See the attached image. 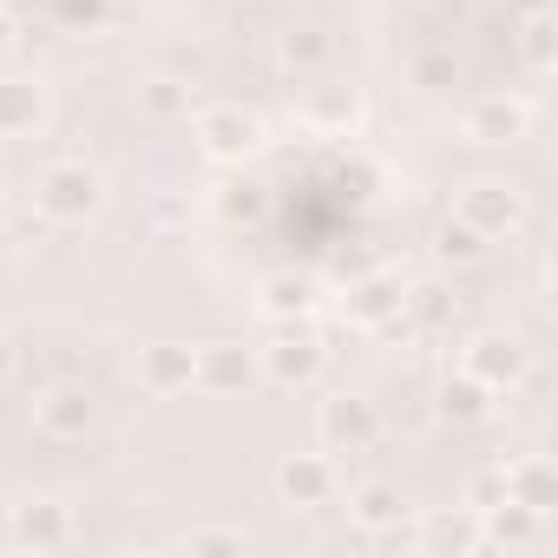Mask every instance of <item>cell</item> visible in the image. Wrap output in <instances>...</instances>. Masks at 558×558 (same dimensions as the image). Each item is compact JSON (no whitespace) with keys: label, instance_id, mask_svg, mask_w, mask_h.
<instances>
[{"label":"cell","instance_id":"obj_19","mask_svg":"<svg viewBox=\"0 0 558 558\" xmlns=\"http://www.w3.org/2000/svg\"><path fill=\"white\" fill-rule=\"evenodd\" d=\"M184 545H191V551H243L250 532H191Z\"/></svg>","mask_w":558,"mask_h":558},{"label":"cell","instance_id":"obj_21","mask_svg":"<svg viewBox=\"0 0 558 558\" xmlns=\"http://www.w3.org/2000/svg\"><path fill=\"white\" fill-rule=\"evenodd\" d=\"M283 60H290V66H296V60H303V66H316V60H323V40H290V47H283Z\"/></svg>","mask_w":558,"mask_h":558},{"label":"cell","instance_id":"obj_2","mask_svg":"<svg viewBox=\"0 0 558 558\" xmlns=\"http://www.w3.org/2000/svg\"><path fill=\"white\" fill-rule=\"evenodd\" d=\"M191 132H197L204 158H217V165H243V158L263 145V125H256L243 106H204V112L191 119Z\"/></svg>","mask_w":558,"mask_h":558},{"label":"cell","instance_id":"obj_13","mask_svg":"<svg viewBox=\"0 0 558 558\" xmlns=\"http://www.w3.org/2000/svg\"><path fill=\"white\" fill-rule=\"evenodd\" d=\"M250 375H256V362H250L243 349H230V342H217V349H197V388H217V395H230V388H250Z\"/></svg>","mask_w":558,"mask_h":558},{"label":"cell","instance_id":"obj_5","mask_svg":"<svg viewBox=\"0 0 558 558\" xmlns=\"http://www.w3.org/2000/svg\"><path fill=\"white\" fill-rule=\"evenodd\" d=\"M519 217H525V197L512 184H473L460 197V223L480 236H506V230H519Z\"/></svg>","mask_w":558,"mask_h":558},{"label":"cell","instance_id":"obj_3","mask_svg":"<svg viewBox=\"0 0 558 558\" xmlns=\"http://www.w3.org/2000/svg\"><path fill=\"white\" fill-rule=\"evenodd\" d=\"M34 421H40V434H53V440H86L93 421H99V395H93L86 381H60V388H47V395L34 401Z\"/></svg>","mask_w":558,"mask_h":558},{"label":"cell","instance_id":"obj_8","mask_svg":"<svg viewBox=\"0 0 558 558\" xmlns=\"http://www.w3.org/2000/svg\"><path fill=\"white\" fill-rule=\"evenodd\" d=\"M8 538H14V545H34V551H60V545L73 538V512H66L60 499H27V506H14V519H8Z\"/></svg>","mask_w":558,"mask_h":558},{"label":"cell","instance_id":"obj_20","mask_svg":"<svg viewBox=\"0 0 558 558\" xmlns=\"http://www.w3.org/2000/svg\"><path fill=\"white\" fill-rule=\"evenodd\" d=\"M145 106H151L158 119H171V112H184V93H178L171 80H158V86H145Z\"/></svg>","mask_w":558,"mask_h":558},{"label":"cell","instance_id":"obj_7","mask_svg":"<svg viewBox=\"0 0 558 558\" xmlns=\"http://www.w3.org/2000/svg\"><path fill=\"white\" fill-rule=\"evenodd\" d=\"M276 493H283V506H329L336 460L329 453H290L283 466H276Z\"/></svg>","mask_w":558,"mask_h":558},{"label":"cell","instance_id":"obj_23","mask_svg":"<svg viewBox=\"0 0 558 558\" xmlns=\"http://www.w3.org/2000/svg\"><path fill=\"white\" fill-rule=\"evenodd\" d=\"M8 375H14V342L0 336V381H8Z\"/></svg>","mask_w":558,"mask_h":558},{"label":"cell","instance_id":"obj_11","mask_svg":"<svg viewBox=\"0 0 558 558\" xmlns=\"http://www.w3.org/2000/svg\"><path fill=\"white\" fill-rule=\"evenodd\" d=\"M138 381L151 395H184V388H197V355L178 349V342H158V349L138 355Z\"/></svg>","mask_w":558,"mask_h":558},{"label":"cell","instance_id":"obj_6","mask_svg":"<svg viewBox=\"0 0 558 558\" xmlns=\"http://www.w3.org/2000/svg\"><path fill=\"white\" fill-rule=\"evenodd\" d=\"M466 375L486 381L493 395L512 388V381L525 375V342H519V336H499V329H493V336H473V342H466Z\"/></svg>","mask_w":558,"mask_h":558},{"label":"cell","instance_id":"obj_18","mask_svg":"<svg viewBox=\"0 0 558 558\" xmlns=\"http://www.w3.org/2000/svg\"><path fill=\"white\" fill-rule=\"evenodd\" d=\"M480 243H486V236H480V230H466L460 217H447V223H440V256H447V263H466V256H480Z\"/></svg>","mask_w":558,"mask_h":558},{"label":"cell","instance_id":"obj_4","mask_svg":"<svg viewBox=\"0 0 558 558\" xmlns=\"http://www.w3.org/2000/svg\"><path fill=\"white\" fill-rule=\"evenodd\" d=\"M316 434H323V453H362V447H375L381 414H375L362 395H336V401H323Z\"/></svg>","mask_w":558,"mask_h":558},{"label":"cell","instance_id":"obj_10","mask_svg":"<svg viewBox=\"0 0 558 558\" xmlns=\"http://www.w3.org/2000/svg\"><path fill=\"white\" fill-rule=\"evenodd\" d=\"M47 125V86L8 73L0 80V138H34Z\"/></svg>","mask_w":558,"mask_h":558},{"label":"cell","instance_id":"obj_15","mask_svg":"<svg viewBox=\"0 0 558 558\" xmlns=\"http://www.w3.org/2000/svg\"><path fill=\"white\" fill-rule=\"evenodd\" d=\"M486 401H493V388H486V381H473L466 368H460V381H447V388H440V414H453V421H480V414H486Z\"/></svg>","mask_w":558,"mask_h":558},{"label":"cell","instance_id":"obj_16","mask_svg":"<svg viewBox=\"0 0 558 558\" xmlns=\"http://www.w3.org/2000/svg\"><path fill=\"white\" fill-rule=\"evenodd\" d=\"M310 276H269V283H263V310L269 316H303L310 310Z\"/></svg>","mask_w":558,"mask_h":558},{"label":"cell","instance_id":"obj_17","mask_svg":"<svg viewBox=\"0 0 558 558\" xmlns=\"http://www.w3.org/2000/svg\"><path fill=\"white\" fill-rule=\"evenodd\" d=\"M349 310H355L362 323H388V316H401V290H395V283H362Z\"/></svg>","mask_w":558,"mask_h":558},{"label":"cell","instance_id":"obj_12","mask_svg":"<svg viewBox=\"0 0 558 558\" xmlns=\"http://www.w3.org/2000/svg\"><path fill=\"white\" fill-rule=\"evenodd\" d=\"M525 125H532V112L519 99H480L466 112V138L473 145H512V138H525Z\"/></svg>","mask_w":558,"mask_h":558},{"label":"cell","instance_id":"obj_14","mask_svg":"<svg viewBox=\"0 0 558 558\" xmlns=\"http://www.w3.org/2000/svg\"><path fill=\"white\" fill-rule=\"evenodd\" d=\"M355 519H362L368 532H388V525H401V493H395L388 480H368V486L355 493Z\"/></svg>","mask_w":558,"mask_h":558},{"label":"cell","instance_id":"obj_22","mask_svg":"<svg viewBox=\"0 0 558 558\" xmlns=\"http://www.w3.org/2000/svg\"><path fill=\"white\" fill-rule=\"evenodd\" d=\"M14 40H21V27H14V14L0 8V53H14Z\"/></svg>","mask_w":558,"mask_h":558},{"label":"cell","instance_id":"obj_24","mask_svg":"<svg viewBox=\"0 0 558 558\" xmlns=\"http://www.w3.org/2000/svg\"><path fill=\"white\" fill-rule=\"evenodd\" d=\"M0 217H8V204H0Z\"/></svg>","mask_w":558,"mask_h":558},{"label":"cell","instance_id":"obj_1","mask_svg":"<svg viewBox=\"0 0 558 558\" xmlns=\"http://www.w3.org/2000/svg\"><path fill=\"white\" fill-rule=\"evenodd\" d=\"M99 204H106V178H99L86 158H53V165L34 178V210H40L47 223H86Z\"/></svg>","mask_w":558,"mask_h":558},{"label":"cell","instance_id":"obj_9","mask_svg":"<svg viewBox=\"0 0 558 558\" xmlns=\"http://www.w3.org/2000/svg\"><path fill=\"white\" fill-rule=\"evenodd\" d=\"M316 368H323V349H316V336H303V329H283V336L263 349V375L283 381V388H310Z\"/></svg>","mask_w":558,"mask_h":558}]
</instances>
